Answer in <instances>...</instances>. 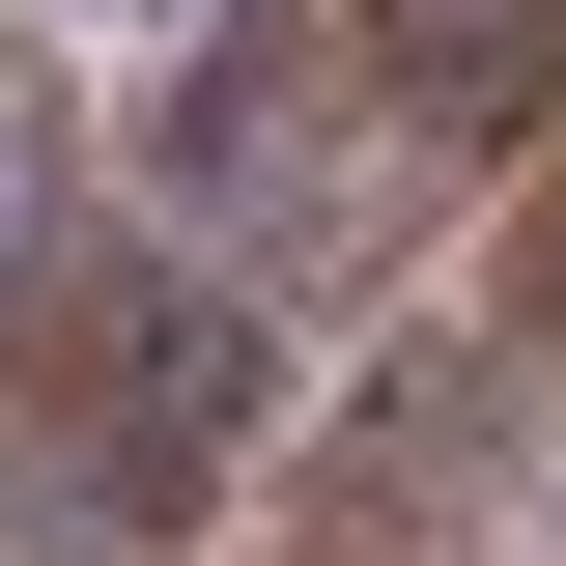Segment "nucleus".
Returning a JSON list of instances; mask_svg holds the SVG:
<instances>
[{"label":"nucleus","mask_w":566,"mask_h":566,"mask_svg":"<svg viewBox=\"0 0 566 566\" xmlns=\"http://www.w3.org/2000/svg\"><path fill=\"white\" fill-rule=\"evenodd\" d=\"M424 170H482V142L397 85L368 0H199V29H170V227L255 255L283 312H368V283L424 255Z\"/></svg>","instance_id":"obj_2"},{"label":"nucleus","mask_w":566,"mask_h":566,"mask_svg":"<svg viewBox=\"0 0 566 566\" xmlns=\"http://www.w3.org/2000/svg\"><path fill=\"white\" fill-rule=\"evenodd\" d=\"M368 29H397V85H424L453 142H538V114H566V0H368Z\"/></svg>","instance_id":"obj_4"},{"label":"nucleus","mask_w":566,"mask_h":566,"mask_svg":"<svg viewBox=\"0 0 566 566\" xmlns=\"http://www.w3.org/2000/svg\"><path fill=\"white\" fill-rule=\"evenodd\" d=\"M482 510H510V397H482L453 340H397L368 424H340V482H312V566H453Z\"/></svg>","instance_id":"obj_3"},{"label":"nucleus","mask_w":566,"mask_h":566,"mask_svg":"<svg viewBox=\"0 0 566 566\" xmlns=\"http://www.w3.org/2000/svg\"><path fill=\"white\" fill-rule=\"evenodd\" d=\"M510 312H538V368H566V170H538V227H510Z\"/></svg>","instance_id":"obj_6"},{"label":"nucleus","mask_w":566,"mask_h":566,"mask_svg":"<svg viewBox=\"0 0 566 566\" xmlns=\"http://www.w3.org/2000/svg\"><path fill=\"white\" fill-rule=\"evenodd\" d=\"M283 424V283L199 227H57L0 283V566H142L255 482Z\"/></svg>","instance_id":"obj_1"},{"label":"nucleus","mask_w":566,"mask_h":566,"mask_svg":"<svg viewBox=\"0 0 566 566\" xmlns=\"http://www.w3.org/2000/svg\"><path fill=\"white\" fill-rule=\"evenodd\" d=\"M85 29H199V0H85Z\"/></svg>","instance_id":"obj_7"},{"label":"nucleus","mask_w":566,"mask_h":566,"mask_svg":"<svg viewBox=\"0 0 566 566\" xmlns=\"http://www.w3.org/2000/svg\"><path fill=\"white\" fill-rule=\"evenodd\" d=\"M29 255H57V85L0 57V283H29Z\"/></svg>","instance_id":"obj_5"}]
</instances>
